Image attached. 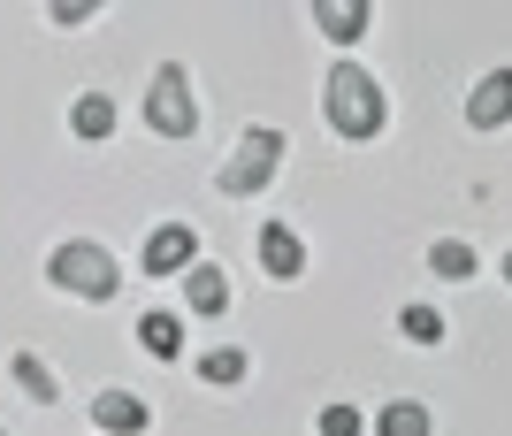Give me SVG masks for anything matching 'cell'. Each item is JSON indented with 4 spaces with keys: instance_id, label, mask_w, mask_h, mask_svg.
<instances>
[{
    "instance_id": "2e32d148",
    "label": "cell",
    "mask_w": 512,
    "mask_h": 436,
    "mask_svg": "<svg viewBox=\"0 0 512 436\" xmlns=\"http://www.w3.org/2000/svg\"><path fill=\"white\" fill-rule=\"evenodd\" d=\"M428 268L451 276V284H467V276H474V245L467 238H436V245H428Z\"/></svg>"
},
{
    "instance_id": "8fae6325",
    "label": "cell",
    "mask_w": 512,
    "mask_h": 436,
    "mask_svg": "<svg viewBox=\"0 0 512 436\" xmlns=\"http://www.w3.org/2000/svg\"><path fill=\"white\" fill-rule=\"evenodd\" d=\"M138 345H146L153 360H184V314H169V306L138 314Z\"/></svg>"
},
{
    "instance_id": "6da1fadb",
    "label": "cell",
    "mask_w": 512,
    "mask_h": 436,
    "mask_svg": "<svg viewBox=\"0 0 512 436\" xmlns=\"http://www.w3.org/2000/svg\"><path fill=\"white\" fill-rule=\"evenodd\" d=\"M321 115H329V131H337V138L360 146V138H375L390 123V100H383V85H375L360 62H337V69H329V85H321Z\"/></svg>"
},
{
    "instance_id": "30bf717a",
    "label": "cell",
    "mask_w": 512,
    "mask_h": 436,
    "mask_svg": "<svg viewBox=\"0 0 512 436\" xmlns=\"http://www.w3.org/2000/svg\"><path fill=\"white\" fill-rule=\"evenodd\" d=\"M184 306H192V314H222V306H230V276L214 261H192L184 268Z\"/></svg>"
},
{
    "instance_id": "277c9868",
    "label": "cell",
    "mask_w": 512,
    "mask_h": 436,
    "mask_svg": "<svg viewBox=\"0 0 512 436\" xmlns=\"http://www.w3.org/2000/svg\"><path fill=\"white\" fill-rule=\"evenodd\" d=\"M276 161H283V131H268V123H260V131H245V138H237V153L222 161V176H214V184H222L230 199H245V192H268Z\"/></svg>"
},
{
    "instance_id": "7a4b0ae2",
    "label": "cell",
    "mask_w": 512,
    "mask_h": 436,
    "mask_svg": "<svg viewBox=\"0 0 512 436\" xmlns=\"http://www.w3.org/2000/svg\"><path fill=\"white\" fill-rule=\"evenodd\" d=\"M46 284L69 291V299H115L123 291V268H115V253L92 238H62L54 253H46Z\"/></svg>"
},
{
    "instance_id": "52a82bcc",
    "label": "cell",
    "mask_w": 512,
    "mask_h": 436,
    "mask_svg": "<svg viewBox=\"0 0 512 436\" xmlns=\"http://www.w3.org/2000/svg\"><path fill=\"white\" fill-rule=\"evenodd\" d=\"M92 421H100L107 436H146L153 429V406L138 391H100V398H92Z\"/></svg>"
},
{
    "instance_id": "d6986e66",
    "label": "cell",
    "mask_w": 512,
    "mask_h": 436,
    "mask_svg": "<svg viewBox=\"0 0 512 436\" xmlns=\"http://www.w3.org/2000/svg\"><path fill=\"white\" fill-rule=\"evenodd\" d=\"M100 8H107V0H46V16L62 23V31H69V23H92Z\"/></svg>"
},
{
    "instance_id": "9c48e42d",
    "label": "cell",
    "mask_w": 512,
    "mask_h": 436,
    "mask_svg": "<svg viewBox=\"0 0 512 436\" xmlns=\"http://www.w3.org/2000/svg\"><path fill=\"white\" fill-rule=\"evenodd\" d=\"M260 268L268 276H306V238L291 222H260Z\"/></svg>"
},
{
    "instance_id": "5bb4252c",
    "label": "cell",
    "mask_w": 512,
    "mask_h": 436,
    "mask_svg": "<svg viewBox=\"0 0 512 436\" xmlns=\"http://www.w3.org/2000/svg\"><path fill=\"white\" fill-rule=\"evenodd\" d=\"M245 375H253L245 345H214V352H199V383H214V391H230V383H245Z\"/></svg>"
},
{
    "instance_id": "4fadbf2b",
    "label": "cell",
    "mask_w": 512,
    "mask_h": 436,
    "mask_svg": "<svg viewBox=\"0 0 512 436\" xmlns=\"http://www.w3.org/2000/svg\"><path fill=\"white\" fill-rule=\"evenodd\" d=\"M69 131L85 138V146H100V138L115 131V100H107V92H77V108H69Z\"/></svg>"
},
{
    "instance_id": "5b68a950",
    "label": "cell",
    "mask_w": 512,
    "mask_h": 436,
    "mask_svg": "<svg viewBox=\"0 0 512 436\" xmlns=\"http://www.w3.org/2000/svg\"><path fill=\"white\" fill-rule=\"evenodd\" d=\"M192 261H199L192 222H153V230H146V245H138V268H146V276H184Z\"/></svg>"
},
{
    "instance_id": "e0dca14e",
    "label": "cell",
    "mask_w": 512,
    "mask_h": 436,
    "mask_svg": "<svg viewBox=\"0 0 512 436\" xmlns=\"http://www.w3.org/2000/svg\"><path fill=\"white\" fill-rule=\"evenodd\" d=\"M398 337H406V345H444V314H436V306H406V314H398Z\"/></svg>"
},
{
    "instance_id": "ffe728a7",
    "label": "cell",
    "mask_w": 512,
    "mask_h": 436,
    "mask_svg": "<svg viewBox=\"0 0 512 436\" xmlns=\"http://www.w3.org/2000/svg\"><path fill=\"white\" fill-rule=\"evenodd\" d=\"M497 268H505V284H512V253H505V261H497Z\"/></svg>"
},
{
    "instance_id": "ba28073f",
    "label": "cell",
    "mask_w": 512,
    "mask_h": 436,
    "mask_svg": "<svg viewBox=\"0 0 512 436\" xmlns=\"http://www.w3.org/2000/svg\"><path fill=\"white\" fill-rule=\"evenodd\" d=\"M306 8H314L321 39H337V46L367 39V23H375V0H306Z\"/></svg>"
},
{
    "instance_id": "8992f818",
    "label": "cell",
    "mask_w": 512,
    "mask_h": 436,
    "mask_svg": "<svg viewBox=\"0 0 512 436\" xmlns=\"http://www.w3.org/2000/svg\"><path fill=\"white\" fill-rule=\"evenodd\" d=\"M467 123L474 131H505L512 123V69H490V77L467 92Z\"/></svg>"
},
{
    "instance_id": "44dd1931",
    "label": "cell",
    "mask_w": 512,
    "mask_h": 436,
    "mask_svg": "<svg viewBox=\"0 0 512 436\" xmlns=\"http://www.w3.org/2000/svg\"><path fill=\"white\" fill-rule=\"evenodd\" d=\"M0 436H8V429H0Z\"/></svg>"
},
{
    "instance_id": "9a60e30c",
    "label": "cell",
    "mask_w": 512,
    "mask_h": 436,
    "mask_svg": "<svg viewBox=\"0 0 512 436\" xmlns=\"http://www.w3.org/2000/svg\"><path fill=\"white\" fill-rule=\"evenodd\" d=\"M8 375H16L23 391L39 398V406H54V398H62V383H54V368H46L39 352H16V360H8Z\"/></svg>"
},
{
    "instance_id": "ac0fdd59",
    "label": "cell",
    "mask_w": 512,
    "mask_h": 436,
    "mask_svg": "<svg viewBox=\"0 0 512 436\" xmlns=\"http://www.w3.org/2000/svg\"><path fill=\"white\" fill-rule=\"evenodd\" d=\"M314 429L321 436H367V414H360V406H321Z\"/></svg>"
},
{
    "instance_id": "3957f363",
    "label": "cell",
    "mask_w": 512,
    "mask_h": 436,
    "mask_svg": "<svg viewBox=\"0 0 512 436\" xmlns=\"http://www.w3.org/2000/svg\"><path fill=\"white\" fill-rule=\"evenodd\" d=\"M146 131L153 138H192L199 131V100H192V77L184 62H161L146 85Z\"/></svg>"
},
{
    "instance_id": "7c38bea8",
    "label": "cell",
    "mask_w": 512,
    "mask_h": 436,
    "mask_svg": "<svg viewBox=\"0 0 512 436\" xmlns=\"http://www.w3.org/2000/svg\"><path fill=\"white\" fill-rule=\"evenodd\" d=\"M375 436H436V414L421 398H390V406H375Z\"/></svg>"
}]
</instances>
